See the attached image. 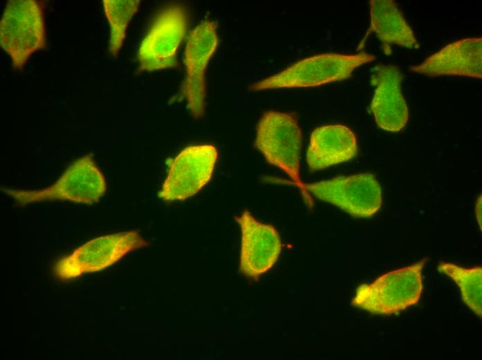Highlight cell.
<instances>
[{
  "mask_svg": "<svg viewBox=\"0 0 482 360\" xmlns=\"http://www.w3.org/2000/svg\"><path fill=\"white\" fill-rule=\"evenodd\" d=\"M235 219L241 231L240 272L258 280L279 258L282 249L279 233L274 226L257 220L247 210Z\"/></svg>",
  "mask_w": 482,
  "mask_h": 360,
  "instance_id": "cell-11",
  "label": "cell"
},
{
  "mask_svg": "<svg viewBox=\"0 0 482 360\" xmlns=\"http://www.w3.org/2000/svg\"><path fill=\"white\" fill-rule=\"evenodd\" d=\"M217 44L215 24L208 19L199 24L188 37L184 51L186 73L181 92L195 119L201 118L205 113V73Z\"/></svg>",
  "mask_w": 482,
  "mask_h": 360,
  "instance_id": "cell-10",
  "label": "cell"
},
{
  "mask_svg": "<svg viewBox=\"0 0 482 360\" xmlns=\"http://www.w3.org/2000/svg\"><path fill=\"white\" fill-rule=\"evenodd\" d=\"M409 69L427 76L460 75L481 79L482 38H465L450 43Z\"/></svg>",
  "mask_w": 482,
  "mask_h": 360,
  "instance_id": "cell-13",
  "label": "cell"
},
{
  "mask_svg": "<svg viewBox=\"0 0 482 360\" xmlns=\"http://www.w3.org/2000/svg\"><path fill=\"white\" fill-rule=\"evenodd\" d=\"M439 272L449 276L458 285L461 298L480 318L482 317V268H464L449 262H441Z\"/></svg>",
  "mask_w": 482,
  "mask_h": 360,
  "instance_id": "cell-16",
  "label": "cell"
},
{
  "mask_svg": "<svg viewBox=\"0 0 482 360\" xmlns=\"http://www.w3.org/2000/svg\"><path fill=\"white\" fill-rule=\"evenodd\" d=\"M357 152L356 136L349 127L323 125L311 134L307 162L311 170H319L351 160Z\"/></svg>",
  "mask_w": 482,
  "mask_h": 360,
  "instance_id": "cell-14",
  "label": "cell"
},
{
  "mask_svg": "<svg viewBox=\"0 0 482 360\" xmlns=\"http://www.w3.org/2000/svg\"><path fill=\"white\" fill-rule=\"evenodd\" d=\"M1 190L20 206L50 200L91 205L104 195L107 185L92 157L86 155L75 160L51 186L30 190L6 188Z\"/></svg>",
  "mask_w": 482,
  "mask_h": 360,
  "instance_id": "cell-4",
  "label": "cell"
},
{
  "mask_svg": "<svg viewBox=\"0 0 482 360\" xmlns=\"http://www.w3.org/2000/svg\"><path fill=\"white\" fill-rule=\"evenodd\" d=\"M188 28V13L179 3H171L155 15L137 52L139 70L154 71L178 64L177 51Z\"/></svg>",
  "mask_w": 482,
  "mask_h": 360,
  "instance_id": "cell-6",
  "label": "cell"
},
{
  "mask_svg": "<svg viewBox=\"0 0 482 360\" xmlns=\"http://www.w3.org/2000/svg\"><path fill=\"white\" fill-rule=\"evenodd\" d=\"M428 259L389 271L371 283L360 285L351 305L373 314L390 315L413 306L421 297L422 271Z\"/></svg>",
  "mask_w": 482,
  "mask_h": 360,
  "instance_id": "cell-1",
  "label": "cell"
},
{
  "mask_svg": "<svg viewBox=\"0 0 482 360\" xmlns=\"http://www.w3.org/2000/svg\"><path fill=\"white\" fill-rule=\"evenodd\" d=\"M148 244L136 230L98 237L58 260L54 264V274L66 280L87 273L101 271L130 252Z\"/></svg>",
  "mask_w": 482,
  "mask_h": 360,
  "instance_id": "cell-7",
  "label": "cell"
},
{
  "mask_svg": "<svg viewBox=\"0 0 482 360\" xmlns=\"http://www.w3.org/2000/svg\"><path fill=\"white\" fill-rule=\"evenodd\" d=\"M140 0H103L105 16L110 26L109 51L116 57L126 36L132 17L137 12Z\"/></svg>",
  "mask_w": 482,
  "mask_h": 360,
  "instance_id": "cell-17",
  "label": "cell"
},
{
  "mask_svg": "<svg viewBox=\"0 0 482 360\" xmlns=\"http://www.w3.org/2000/svg\"><path fill=\"white\" fill-rule=\"evenodd\" d=\"M217 159V150L211 144L184 148L168 160L169 168L159 197L166 201L193 197L210 181Z\"/></svg>",
  "mask_w": 482,
  "mask_h": 360,
  "instance_id": "cell-9",
  "label": "cell"
},
{
  "mask_svg": "<svg viewBox=\"0 0 482 360\" xmlns=\"http://www.w3.org/2000/svg\"><path fill=\"white\" fill-rule=\"evenodd\" d=\"M374 55L323 53L300 60L283 71L250 85L253 91L278 88L310 87L349 78L357 67L372 62Z\"/></svg>",
  "mask_w": 482,
  "mask_h": 360,
  "instance_id": "cell-3",
  "label": "cell"
},
{
  "mask_svg": "<svg viewBox=\"0 0 482 360\" xmlns=\"http://www.w3.org/2000/svg\"><path fill=\"white\" fill-rule=\"evenodd\" d=\"M301 130L292 114L276 111H265L256 127L255 147L267 161L284 171L301 189L305 201L312 206L309 192L300 176Z\"/></svg>",
  "mask_w": 482,
  "mask_h": 360,
  "instance_id": "cell-2",
  "label": "cell"
},
{
  "mask_svg": "<svg viewBox=\"0 0 482 360\" xmlns=\"http://www.w3.org/2000/svg\"><path fill=\"white\" fill-rule=\"evenodd\" d=\"M46 43L44 13L35 0L8 2L0 21V45L15 69L22 70L35 51Z\"/></svg>",
  "mask_w": 482,
  "mask_h": 360,
  "instance_id": "cell-5",
  "label": "cell"
},
{
  "mask_svg": "<svg viewBox=\"0 0 482 360\" xmlns=\"http://www.w3.org/2000/svg\"><path fill=\"white\" fill-rule=\"evenodd\" d=\"M402 79L399 67L392 64L377 65L371 76L375 89L371 109L377 125L391 132L400 131L409 118L408 107L401 91Z\"/></svg>",
  "mask_w": 482,
  "mask_h": 360,
  "instance_id": "cell-12",
  "label": "cell"
},
{
  "mask_svg": "<svg viewBox=\"0 0 482 360\" xmlns=\"http://www.w3.org/2000/svg\"><path fill=\"white\" fill-rule=\"evenodd\" d=\"M307 192L332 204L355 217L368 218L382 206V189L368 172L337 176L328 180L303 183Z\"/></svg>",
  "mask_w": 482,
  "mask_h": 360,
  "instance_id": "cell-8",
  "label": "cell"
},
{
  "mask_svg": "<svg viewBox=\"0 0 482 360\" xmlns=\"http://www.w3.org/2000/svg\"><path fill=\"white\" fill-rule=\"evenodd\" d=\"M475 213L478 224L481 229V195H480L476 201Z\"/></svg>",
  "mask_w": 482,
  "mask_h": 360,
  "instance_id": "cell-18",
  "label": "cell"
},
{
  "mask_svg": "<svg viewBox=\"0 0 482 360\" xmlns=\"http://www.w3.org/2000/svg\"><path fill=\"white\" fill-rule=\"evenodd\" d=\"M369 7L371 21L368 33H374L380 39L384 53H391L392 44L407 48H420L412 28L395 1L372 0Z\"/></svg>",
  "mask_w": 482,
  "mask_h": 360,
  "instance_id": "cell-15",
  "label": "cell"
}]
</instances>
